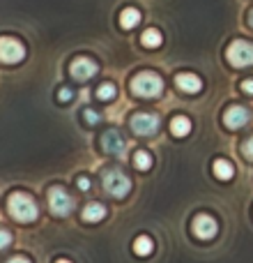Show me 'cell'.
<instances>
[{"mask_svg":"<svg viewBox=\"0 0 253 263\" xmlns=\"http://www.w3.org/2000/svg\"><path fill=\"white\" fill-rule=\"evenodd\" d=\"M7 210L14 219H18V222H32V219H37V215H39L35 199H30V196L23 194V192H14V194L9 196Z\"/></svg>","mask_w":253,"mask_h":263,"instance_id":"6da1fadb","label":"cell"},{"mask_svg":"<svg viewBox=\"0 0 253 263\" xmlns=\"http://www.w3.org/2000/svg\"><path fill=\"white\" fill-rule=\"evenodd\" d=\"M83 222H99V219L106 217V205L97 203V201H92V203H88L86 208H83Z\"/></svg>","mask_w":253,"mask_h":263,"instance_id":"4fadbf2b","label":"cell"},{"mask_svg":"<svg viewBox=\"0 0 253 263\" xmlns=\"http://www.w3.org/2000/svg\"><path fill=\"white\" fill-rule=\"evenodd\" d=\"M9 242H12V233L5 231V229H0V250H5Z\"/></svg>","mask_w":253,"mask_h":263,"instance_id":"7402d4cb","label":"cell"},{"mask_svg":"<svg viewBox=\"0 0 253 263\" xmlns=\"http://www.w3.org/2000/svg\"><path fill=\"white\" fill-rule=\"evenodd\" d=\"M212 168H214V176H217L219 180H230V178L235 176V166H233L230 162H226V159H217Z\"/></svg>","mask_w":253,"mask_h":263,"instance_id":"5bb4252c","label":"cell"},{"mask_svg":"<svg viewBox=\"0 0 253 263\" xmlns=\"http://www.w3.org/2000/svg\"><path fill=\"white\" fill-rule=\"evenodd\" d=\"M134 252L138 256H150L154 252V242H152V238H147V236H140V238H136L134 240Z\"/></svg>","mask_w":253,"mask_h":263,"instance_id":"e0dca14e","label":"cell"},{"mask_svg":"<svg viewBox=\"0 0 253 263\" xmlns=\"http://www.w3.org/2000/svg\"><path fill=\"white\" fill-rule=\"evenodd\" d=\"M101 148H104V153L113 155V157H122L126 153V141L118 129H109L101 136Z\"/></svg>","mask_w":253,"mask_h":263,"instance_id":"ba28073f","label":"cell"},{"mask_svg":"<svg viewBox=\"0 0 253 263\" xmlns=\"http://www.w3.org/2000/svg\"><path fill=\"white\" fill-rule=\"evenodd\" d=\"M83 118H86L90 125H97V123H99V116H97L92 109H86V111H83Z\"/></svg>","mask_w":253,"mask_h":263,"instance_id":"603a6c76","label":"cell"},{"mask_svg":"<svg viewBox=\"0 0 253 263\" xmlns=\"http://www.w3.org/2000/svg\"><path fill=\"white\" fill-rule=\"evenodd\" d=\"M131 129L138 136H154L159 132V118L154 114H136L131 118Z\"/></svg>","mask_w":253,"mask_h":263,"instance_id":"52a82bcc","label":"cell"},{"mask_svg":"<svg viewBox=\"0 0 253 263\" xmlns=\"http://www.w3.org/2000/svg\"><path fill=\"white\" fill-rule=\"evenodd\" d=\"M115 86L113 83H101L99 88H97V100H101V102H111L115 97Z\"/></svg>","mask_w":253,"mask_h":263,"instance_id":"ffe728a7","label":"cell"},{"mask_svg":"<svg viewBox=\"0 0 253 263\" xmlns=\"http://www.w3.org/2000/svg\"><path fill=\"white\" fill-rule=\"evenodd\" d=\"M249 118H251V114L244 109V106H240V104H235V106H230V109H226V114H223V123H226L228 129H240V127H244V125L249 123Z\"/></svg>","mask_w":253,"mask_h":263,"instance_id":"30bf717a","label":"cell"},{"mask_svg":"<svg viewBox=\"0 0 253 263\" xmlns=\"http://www.w3.org/2000/svg\"><path fill=\"white\" fill-rule=\"evenodd\" d=\"M140 42H143L147 49H154V46H159L163 42V37H161V32H159L157 28H147V30L143 32V37H140Z\"/></svg>","mask_w":253,"mask_h":263,"instance_id":"ac0fdd59","label":"cell"},{"mask_svg":"<svg viewBox=\"0 0 253 263\" xmlns=\"http://www.w3.org/2000/svg\"><path fill=\"white\" fill-rule=\"evenodd\" d=\"M163 90L161 77H157L154 72H140L131 79V92L138 97H157Z\"/></svg>","mask_w":253,"mask_h":263,"instance_id":"3957f363","label":"cell"},{"mask_svg":"<svg viewBox=\"0 0 253 263\" xmlns=\"http://www.w3.org/2000/svg\"><path fill=\"white\" fill-rule=\"evenodd\" d=\"M5 263H30V261L23 259V256H14V259H9V261H5Z\"/></svg>","mask_w":253,"mask_h":263,"instance_id":"4316f807","label":"cell"},{"mask_svg":"<svg viewBox=\"0 0 253 263\" xmlns=\"http://www.w3.org/2000/svg\"><path fill=\"white\" fill-rule=\"evenodd\" d=\"M55 263H72V261H67V259H58Z\"/></svg>","mask_w":253,"mask_h":263,"instance_id":"f1b7e54d","label":"cell"},{"mask_svg":"<svg viewBox=\"0 0 253 263\" xmlns=\"http://www.w3.org/2000/svg\"><path fill=\"white\" fill-rule=\"evenodd\" d=\"M171 132L173 136H186L191 132V120L186 116H175L171 120Z\"/></svg>","mask_w":253,"mask_h":263,"instance_id":"9a60e30c","label":"cell"},{"mask_svg":"<svg viewBox=\"0 0 253 263\" xmlns=\"http://www.w3.org/2000/svg\"><path fill=\"white\" fill-rule=\"evenodd\" d=\"M101 185H104V190L109 192L111 196H115V199H124L131 192V180L120 168H113V166L101 171Z\"/></svg>","mask_w":253,"mask_h":263,"instance_id":"7a4b0ae2","label":"cell"},{"mask_svg":"<svg viewBox=\"0 0 253 263\" xmlns=\"http://www.w3.org/2000/svg\"><path fill=\"white\" fill-rule=\"evenodd\" d=\"M242 153H244L246 159H253V136L244 141V145H242Z\"/></svg>","mask_w":253,"mask_h":263,"instance_id":"44dd1931","label":"cell"},{"mask_svg":"<svg viewBox=\"0 0 253 263\" xmlns=\"http://www.w3.org/2000/svg\"><path fill=\"white\" fill-rule=\"evenodd\" d=\"M140 21V12L136 7H126V9H122V14H120V26L122 28H134L136 23Z\"/></svg>","mask_w":253,"mask_h":263,"instance_id":"2e32d148","label":"cell"},{"mask_svg":"<svg viewBox=\"0 0 253 263\" xmlns=\"http://www.w3.org/2000/svg\"><path fill=\"white\" fill-rule=\"evenodd\" d=\"M228 63L235 67H249L253 65V44L244 40H235L228 46Z\"/></svg>","mask_w":253,"mask_h":263,"instance_id":"5b68a950","label":"cell"},{"mask_svg":"<svg viewBox=\"0 0 253 263\" xmlns=\"http://www.w3.org/2000/svg\"><path fill=\"white\" fill-rule=\"evenodd\" d=\"M26 58V46L16 37H0V63H21Z\"/></svg>","mask_w":253,"mask_h":263,"instance_id":"8992f818","label":"cell"},{"mask_svg":"<svg viewBox=\"0 0 253 263\" xmlns=\"http://www.w3.org/2000/svg\"><path fill=\"white\" fill-rule=\"evenodd\" d=\"M242 90H244L246 95H253V79H244V81H242Z\"/></svg>","mask_w":253,"mask_h":263,"instance_id":"d4e9b609","label":"cell"},{"mask_svg":"<svg viewBox=\"0 0 253 263\" xmlns=\"http://www.w3.org/2000/svg\"><path fill=\"white\" fill-rule=\"evenodd\" d=\"M134 166L138 168V171H147V168L152 166V157H150L147 150H136L134 153Z\"/></svg>","mask_w":253,"mask_h":263,"instance_id":"d6986e66","label":"cell"},{"mask_svg":"<svg viewBox=\"0 0 253 263\" xmlns=\"http://www.w3.org/2000/svg\"><path fill=\"white\" fill-rule=\"evenodd\" d=\"M175 86L180 88V90H184V92H200L203 81H200L196 74H177Z\"/></svg>","mask_w":253,"mask_h":263,"instance_id":"7c38bea8","label":"cell"},{"mask_svg":"<svg viewBox=\"0 0 253 263\" xmlns=\"http://www.w3.org/2000/svg\"><path fill=\"white\" fill-rule=\"evenodd\" d=\"M46 199H49L51 213L58 215V217H67V215L74 210V199L62 190V187H51Z\"/></svg>","mask_w":253,"mask_h":263,"instance_id":"277c9868","label":"cell"},{"mask_svg":"<svg viewBox=\"0 0 253 263\" xmlns=\"http://www.w3.org/2000/svg\"><path fill=\"white\" fill-rule=\"evenodd\" d=\"M69 72H72V77L76 79V81H88V79H92L97 74V63L92 58L81 55V58H76L69 65Z\"/></svg>","mask_w":253,"mask_h":263,"instance_id":"9c48e42d","label":"cell"},{"mask_svg":"<svg viewBox=\"0 0 253 263\" xmlns=\"http://www.w3.org/2000/svg\"><path fill=\"white\" fill-rule=\"evenodd\" d=\"M72 97H74V92L69 90V88H60V92H58L60 102H72Z\"/></svg>","mask_w":253,"mask_h":263,"instance_id":"cb8c5ba5","label":"cell"},{"mask_svg":"<svg viewBox=\"0 0 253 263\" xmlns=\"http://www.w3.org/2000/svg\"><path fill=\"white\" fill-rule=\"evenodd\" d=\"M78 187H81L83 192H88V190H90V180H88L86 176H81V178H78Z\"/></svg>","mask_w":253,"mask_h":263,"instance_id":"484cf974","label":"cell"},{"mask_svg":"<svg viewBox=\"0 0 253 263\" xmlns=\"http://www.w3.org/2000/svg\"><path fill=\"white\" fill-rule=\"evenodd\" d=\"M219 231L217 222H214L209 215H198V217L194 219V233L198 238H203V240H209V238H214Z\"/></svg>","mask_w":253,"mask_h":263,"instance_id":"8fae6325","label":"cell"},{"mask_svg":"<svg viewBox=\"0 0 253 263\" xmlns=\"http://www.w3.org/2000/svg\"><path fill=\"white\" fill-rule=\"evenodd\" d=\"M249 23H251V28H253V9L249 12Z\"/></svg>","mask_w":253,"mask_h":263,"instance_id":"83f0119b","label":"cell"}]
</instances>
